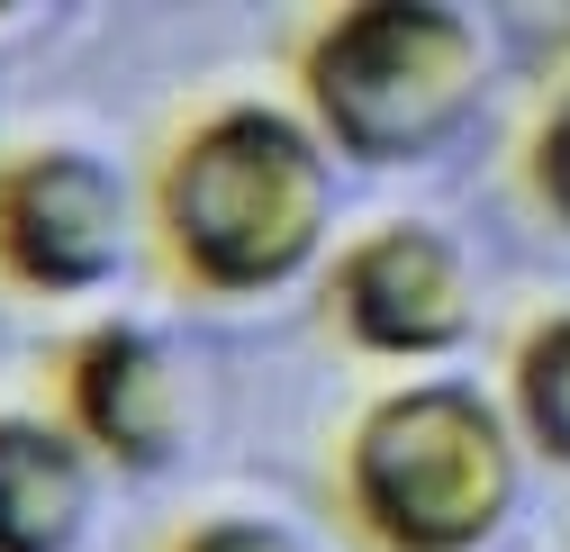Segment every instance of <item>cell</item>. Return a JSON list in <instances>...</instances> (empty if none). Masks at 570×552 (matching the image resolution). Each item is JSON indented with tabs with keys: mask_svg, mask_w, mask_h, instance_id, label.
I'll return each instance as SVG.
<instances>
[{
	"mask_svg": "<svg viewBox=\"0 0 570 552\" xmlns=\"http://www.w3.org/2000/svg\"><path fill=\"white\" fill-rule=\"evenodd\" d=\"M146 245L199 299L291 290L335 245V155L281 100L199 109L146 172Z\"/></svg>",
	"mask_w": 570,
	"mask_h": 552,
	"instance_id": "obj_1",
	"label": "cell"
},
{
	"mask_svg": "<svg viewBox=\"0 0 570 552\" xmlns=\"http://www.w3.org/2000/svg\"><path fill=\"white\" fill-rule=\"evenodd\" d=\"M525 444L508 426V398L425 372L381 390L335 444L344 525L372 552H489L517 516Z\"/></svg>",
	"mask_w": 570,
	"mask_h": 552,
	"instance_id": "obj_2",
	"label": "cell"
},
{
	"mask_svg": "<svg viewBox=\"0 0 570 552\" xmlns=\"http://www.w3.org/2000/svg\"><path fill=\"white\" fill-rule=\"evenodd\" d=\"M489 28L453 0H344L308 19L291 82L335 164H435L489 100Z\"/></svg>",
	"mask_w": 570,
	"mask_h": 552,
	"instance_id": "obj_3",
	"label": "cell"
},
{
	"mask_svg": "<svg viewBox=\"0 0 570 552\" xmlns=\"http://www.w3.org/2000/svg\"><path fill=\"white\" fill-rule=\"evenodd\" d=\"M146 245L136 190L82 136H28L0 155V290L19 299H91Z\"/></svg>",
	"mask_w": 570,
	"mask_h": 552,
	"instance_id": "obj_4",
	"label": "cell"
},
{
	"mask_svg": "<svg viewBox=\"0 0 570 552\" xmlns=\"http://www.w3.org/2000/svg\"><path fill=\"white\" fill-rule=\"evenodd\" d=\"M326 308H335L353 354H372V363H435V354H462L471 344L480 282H471V254L453 245V227L381 218V227H363L326 263Z\"/></svg>",
	"mask_w": 570,
	"mask_h": 552,
	"instance_id": "obj_5",
	"label": "cell"
},
{
	"mask_svg": "<svg viewBox=\"0 0 570 552\" xmlns=\"http://www.w3.org/2000/svg\"><path fill=\"white\" fill-rule=\"evenodd\" d=\"M55 417L82 435L100 471H164L190 435V390H181L173 344L136 317H100L82 335H63Z\"/></svg>",
	"mask_w": 570,
	"mask_h": 552,
	"instance_id": "obj_6",
	"label": "cell"
},
{
	"mask_svg": "<svg viewBox=\"0 0 570 552\" xmlns=\"http://www.w3.org/2000/svg\"><path fill=\"white\" fill-rule=\"evenodd\" d=\"M100 462L55 407H0V552H82Z\"/></svg>",
	"mask_w": 570,
	"mask_h": 552,
	"instance_id": "obj_7",
	"label": "cell"
},
{
	"mask_svg": "<svg viewBox=\"0 0 570 552\" xmlns=\"http://www.w3.org/2000/svg\"><path fill=\"white\" fill-rule=\"evenodd\" d=\"M508 426L534 462L570 471V308H543L508 344Z\"/></svg>",
	"mask_w": 570,
	"mask_h": 552,
	"instance_id": "obj_8",
	"label": "cell"
},
{
	"mask_svg": "<svg viewBox=\"0 0 570 552\" xmlns=\"http://www.w3.org/2000/svg\"><path fill=\"white\" fill-rule=\"evenodd\" d=\"M525 190H534V209L552 218V227H570V91L534 118V136H525Z\"/></svg>",
	"mask_w": 570,
	"mask_h": 552,
	"instance_id": "obj_9",
	"label": "cell"
},
{
	"mask_svg": "<svg viewBox=\"0 0 570 552\" xmlns=\"http://www.w3.org/2000/svg\"><path fill=\"white\" fill-rule=\"evenodd\" d=\"M164 552H308L281 516H245V507H218V516H190Z\"/></svg>",
	"mask_w": 570,
	"mask_h": 552,
	"instance_id": "obj_10",
	"label": "cell"
}]
</instances>
